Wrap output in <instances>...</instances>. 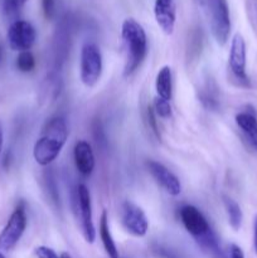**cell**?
<instances>
[{
	"label": "cell",
	"instance_id": "ba28073f",
	"mask_svg": "<svg viewBox=\"0 0 257 258\" xmlns=\"http://www.w3.org/2000/svg\"><path fill=\"white\" fill-rule=\"evenodd\" d=\"M121 222L126 231L135 237H144L148 233L149 219L143 209L135 203L126 201L121 204Z\"/></svg>",
	"mask_w": 257,
	"mask_h": 258
},
{
	"label": "cell",
	"instance_id": "30bf717a",
	"mask_svg": "<svg viewBox=\"0 0 257 258\" xmlns=\"http://www.w3.org/2000/svg\"><path fill=\"white\" fill-rule=\"evenodd\" d=\"M179 216L184 228L196 241L212 231L207 218L196 207L184 206L179 212Z\"/></svg>",
	"mask_w": 257,
	"mask_h": 258
},
{
	"label": "cell",
	"instance_id": "d6986e66",
	"mask_svg": "<svg viewBox=\"0 0 257 258\" xmlns=\"http://www.w3.org/2000/svg\"><path fill=\"white\" fill-rule=\"evenodd\" d=\"M154 111H155L156 116L161 118H169L171 117V106L170 101L163 100V98L156 97L154 101Z\"/></svg>",
	"mask_w": 257,
	"mask_h": 258
},
{
	"label": "cell",
	"instance_id": "9c48e42d",
	"mask_svg": "<svg viewBox=\"0 0 257 258\" xmlns=\"http://www.w3.org/2000/svg\"><path fill=\"white\" fill-rule=\"evenodd\" d=\"M37 39L35 28L27 20H15L8 29V42L13 50L25 52L34 45Z\"/></svg>",
	"mask_w": 257,
	"mask_h": 258
},
{
	"label": "cell",
	"instance_id": "8fae6325",
	"mask_svg": "<svg viewBox=\"0 0 257 258\" xmlns=\"http://www.w3.org/2000/svg\"><path fill=\"white\" fill-rule=\"evenodd\" d=\"M146 166H148L149 171L153 175V178L156 180V183L160 184L161 188H164V190L169 196L178 197L181 193L180 180L166 166H164L161 163H158V161L154 160H149L146 163Z\"/></svg>",
	"mask_w": 257,
	"mask_h": 258
},
{
	"label": "cell",
	"instance_id": "6da1fadb",
	"mask_svg": "<svg viewBox=\"0 0 257 258\" xmlns=\"http://www.w3.org/2000/svg\"><path fill=\"white\" fill-rule=\"evenodd\" d=\"M68 139L67 122L60 116L52 117L43 127L42 135L35 143L33 156L40 166L52 164L62 151Z\"/></svg>",
	"mask_w": 257,
	"mask_h": 258
},
{
	"label": "cell",
	"instance_id": "4316f807",
	"mask_svg": "<svg viewBox=\"0 0 257 258\" xmlns=\"http://www.w3.org/2000/svg\"><path fill=\"white\" fill-rule=\"evenodd\" d=\"M3 143H4V131H3V125L2 122H0V155H2Z\"/></svg>",
	"mask_w": 257,
	"mask_h": 258
},
{
	"label": "cell",
	"instance_id": "9a60e30c",
	"mask_svg": "<svg viewBox=\"0 0 257 258\" xmlns=\"http://www.w3.org/2000/svg\"><path fill=\"white\" fill-rule=\"evenodd\" d=\"M98 232H100V238L103 244L106 253L110 258H120L118 249L116 247L115 241L112 238V234L110 232V226H108V216L107 212L102 211L100 218V224H98Z\"/></svg>",
	"mask_w": 257,
	"mask_h": 258
},
{
	"label": "cell",
	"instance_id": "3957f363",
	"mask_svg": "<svg viewBox=\"0 0 257 258\" xmlns=\"http://www.w3.org/2000/svg\"><path fill=\"white\" fill-rule=\"evenodd\" d=\"M208 13L212 34L219 45H224L231 34V15L227 0H203Z\"/></svg>",
	"mask_w": 257,
	"mask_h": 258
},
{
	"label": "cell",
	"instance_id": "7402d4cb",
	"mask_svg": "<svg viewBox=\"0 0 257 258\" xmlns=\"http://www.w3.org/2000/svg\"><path fill=\"white\" fill-rule=\"evenodd\" d=\"M35 256L38 258H59L52 248L47 246H39L35 248Z\"/></svg>",
	"mask_w": 257,
	"mask_h": 258
},
{
	"label": "cell",
	"instance_id": "e0dca14e",
	"mask_svg": "<svg viewBox=\"0 0 257 258\" xmlns=\"http://www.w3.org/2000/svg\"><path fill=\"white\" fill-rule=\"evenodd\" d=\"M223 204L226 208L227 216H228L229 226L234 229V231H239L242 226V219H243V214H242L241 207L229 197H223Z\"/></svg>",
	"mask_w": 257,
	"mask_h": 258
},
{
	"label": "cell",
	"instance_id": "83f0119b",
	"mask_svg": "<svg viewBox=\"0 0 257 258\" xmlns=\"http://www.w3.org/2000/svg\"><path fill=\"white\" fill-rule=\"evenodd\" d=\"M59 258H72V257H71V254H68L67 252H63V253L59 256Z\"/></svg>",
	"mask_w": 257,
	"mask_h": 258
},
{
	"label": "cell",
	"instance_id": "7c38bea8",
	"mask_svg": "<svg viewBox=\"0 0 257 258\" xmlns=\"http://www.w3.org/2000/svg\"><path fill=\"white\" fill-rule=\"evenodd\" d=\"M154 15L160 29L166 35H171L175 28L176 8L174 0H155Z\"/></svg>",
	"mask_w": 257,
	"mask_h": 258
},
{
	"label": "cell",
	"instance_id": "cb8c5ba5",
	"mask_svg": "<svg viewBox=\"0 0 257 258\" xmlns=\"http://www.w3.org/2000/svg\"><path fill=\"white\" fill-rule=\"evenodd\" d=\"M154 253L160 258H178L175 254L173 253V252L168 251V249L163 248V247H160V246L154 247Z\"/></svg>",
	"mask_w": 257,
	"mask_h": 258
},
{
	"label": "cell",
	"instance_id": "7a4b0ae2",
	"mask_svg": "<svg viewBox=\"0 0 257 258\" xmlns=\"http://www.w3.org/2000/svg\"><path fill=\"white\" fill-rule=\"evenodd\" d=\"M121 37L126 50L123 76L130 77L140 67L148 54V38L143 25L133 18L123 20L121 27Z\"/></svg>",
	"mask_w": 257,
	"mask_h": 258
},
{
	"label": "cell",
	"instance_id": "484cf974",
	"mask_svg": "<svg viewBox=\"0 0 257 258\" xmlns=\"http://www.w3.org/2000/svg\"><path fill=\"white\" fill-rule=\"evenodd\" d=\"M253 248H254V253L257 254V216L254 217V222H253Z\"/></svg>",
	"mask_w": 257,
	"mask_h": 258
},
{
	"label": "cell",
	"instance_id": "603a6c76",
	"mask_svg": "<svg viewBox=\"0 0 257 258\" xmlns=\"http://www.w3.org/2000/svg\"><path fill=\"white\" fill-rule=\"evenodd\" d=\"M148 118H149V126L153 128V133L155 134V136L158 139H160V133H159V127H158V123H156V113L154 111L153 107L149 106L148 108Z\"/></svg>",
	"mask_w": 257,
	"mask_h": 258
},
{
	"label": "cell",
	"instance_id": "f1b7e54d",
	"mask_svg": "<svg viewBox=\"0 0 257 258\" xmlns=\"http://www.w3.org/2000/svg\"><path fill=\"white\" fill-rule=\"evenodd\" d=\"M2 59H3V47L2 44H0V62H2Z\"/></svg>",
	"mask_w": 257,
	"mask_h": 258
},
{
	"label": "cell",
	"instance_id": "f546056e",
	"mask_svg": "<svg viewBox=\"0 0 257 258\" xmlns=\"http://www.w3.org/2000/svg\"><path fill=\"white\" fill-rule=\"evenodd\" d=\"M0 258H5V256L2 253V252H0Z\"/></svg>",
	"mask_w": 257,
	"mask_h": 258
},
{
	"label": "cell",
	"instance_id": "8992f818",
	"mask_svg": "<svg viewBox=\"0 0 257 258\" xmlns=\"http://www.w3.org/2000/svg\"><path fill=\"white\" fill-rule=\"evenodd\" d=\"M246 42H244V38L242 37V34L236 33L231 40L228 64L232 75L242 87H249L251 86V82H249V78L246 72Z\"/></svg>",
	"mask_w": 257,
	"mask_h": 258
},
{
	"label": "cell",
	"instance_id": "277c9868",
	"mask_svg": "<svg viewBox=\"0 0 257 258\" xmlns=\"http://www.w3.org/2000/svg\"><path fill=\"white\" fill-rule=\"evenodd\" d=\"M102 54L95 43H86L81 49L80 77L87 87H93L102 75Z\"/></svg>",
	"mask_w": 257,
	"mask_h": 258
},
{
	"label": "cell",
	"instance_id": "5b68a950",
	"mask_svg": "<svg viewBox=\"0 0 257 258\" xmlns=\"http://www.w3.org/2000/svg\"><path fill=\"white\" fill-rule=\"evenodd\" d=\"M28 218L24 203L18 204L10 216L7 226L0 233V251H10L17 246L27 228Z\"/></svg>",
	"mask_w": 257,
	"mask_h": 258
},
{
	"label": "cell",
	"instance_id": "44dd1931",
	"mask_svg": "<svg viewBox=\"0 0 257 258\" xmlns=\"http://www.w3.org/2000/svg\"><path fill=\"white\" fill-rule=\"evenodd\" d=\"M42 8L43 13H44V17L48 20L53 19L55 14V2L54 0H42Z\"/></svg>",
	"mask_w": 257,
	"mask_h": 258
},
{
	"label": "cell",
	"instance_id": "5bb4252c",
	"mask_svg": "<svg viewBox=\"0 0 257 258\" xmlns=\"http://www.w3.org/2000/svg\"><path fill=\"white\" fill-rule=\"evenodd\" d=\"M236 123L248 145L257 153V117L253 112L243 111L236 115Z\"/></svg>",
	"mask_w": 257,
	"mask_h": 258
},
{
	"label": "cell",
	"instance_id": "ffe728a7",
	"mask_svg": "<svg viewBox=\"0 0 257 258\" xmlns=\"http://www.w3.org/2000/svg\"><path fill=\"white\" fill-rule=\"evenodd\" d=\"M28 0H4V12L5 14L13 17V15H17L20 10L24 8V5L27 4Z\"/></svg>",
	"mask_w": 257,
	"mask_h": 258
},
{
	"label": "cell",
	"instance_id": "4fadbf2b",
	"mask_svg": "<svg viewBox=\"0 0 257 258\" xmlns=\"http://www.w3.org/2000/svg\"><path fill=\"white\" fill-rule=\"evenodd\" d=\"M73 156H75V164L78 173L82 174L83 176H90L96 164L95 154L90 144L85 140L78 141L75 145Z\"/></svg>",
	"mask_w": 257,
	"mask_h": 258
},
{
	"label": "cell",
	"instance_id": "2e32d148",
	"mask_svg": "<svg viewBox=\"0 0 257 258\" xmlns=\"http://www.w3.org/2000/svg\"><path fill=\"white\" fill-rule=\"evenodd\" d=\"M156 95L159 98L170 101L173 96V76H171V70L169 66H164L160 68L156 75L155 80Z\"/></svg>",
	"mask_w": 257,
	"mask_h": 258
},
{
	"label": "cell",
	"instance_id": "ac0fdd59",
	"mask_svg": "<svg viewBox=\"0 0 257 258\" xmlns=\"http://www.w3.org/2000/svg\"><path fill=\"white\" fill-rule=\"evenodd\" d=\"M17 68L23 73L32 72L35 68V58L33 53L29 50L20 52L17 57Z\"/></svg>",
	"mask_w": 257,
	"mask_h": 258
},
{
	"label": "cell",
	"instance_id": "52a82bcc",
	"mask_svg": "<svg viewBox=\"0 0 257 258\" xmlns=\"http://www.w3.org/2000/svg\"><path fill=\"white\" fill-rule=\"evenodd\" d=\"M76 207L80 213V223L83 237L87 243L92 244L96 239V229L93 226L91 194L85 184H78L76 188Z\"/></svg>",
	"mask_w": 257,
	"mask_h": 258
},
{
	"label": "cell",
	"instance_id": "d4e9b609",
	"mask_svg": "<svg viewBox=\"0 0 257 258\" xmlns=\"http://www.w3.org/2000/svg\"><path fill=\"white\" fill-rule=\"evenodd\" d=\"M229 258H244L243 251L237 244H231L229 247Z\"/></svg>",
	"mask_w": 257,
	"mask_h": 258
}]
</instances>
